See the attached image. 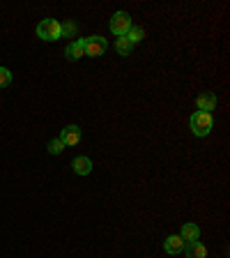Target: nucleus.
Here are the masks:
<instances>
[{"label":"nucleus","instance_id":"13","mask_svg":"<svg viewBox=\"0 0 230 258\" xmlns=\"http://www.w3.org/2000/svg\"><path fill=\"white\" fill-rule=\"evenodd\" d=\"M131 46H134V44L129 42L127 37H118V44H115V48H118V53H120V55H129Z\"/></svg>","mask_w":230,"mask_h":258},{"label":"nucleus","instance_id":"15","mask_svg":"<svg viewBox=\"0 0 230 258\" xmlns=\"http://www.w3.org/2000/svg\"><path fill=\"white\" fill-rule=\"evenodd\" d=\"M62 150H64V145H62V141L60 139H55V141L48 143V152H51V155H60Z\"/></svg>","mask_w":230,"mask_h":258},{"label":"nucleus","instance_id":"14","mask_svg":"<svg viewBox=\"0 0 230 258\" xmlns=\"http://www.w3.org/2000/svg\"><path fill=\"white\" fill-rule=\"evenodd\" d=\"M12 83V72L7 67H0V88H7Z\"/></svg>","mask_w":230,"mask_h":258},{"label":"nucleus","instance_id":"2","mask_svg":"<svg viewBox=\"0 0 230 258\" xmlns=\"http://www.w3.org/2000/svg\"><path fill=\"white\" fill-rule=\"evenodd\" d=\"M37 37L44 42H58L60 39V21L55 19H44L37 26Z\"/></svg>","mask_w":230,"mask_h":258},{"label":"nucleus","instance_id":"12","mask_svg":"<svg viewBox=\"0 0 230 258\" xmlns=\"http://www.w3.org/2000/svg\"><path fill=\"white\" fill-rule=\"evenodd\" d=\"M124 37H127L131 44H138L140 39L145 37V30H143V28H136V26H131V30H129L127 35H124Z\"/></svg>","mask_w":230,"mask_h":258},{"label":"nucleus","instance_id":"7","mask_svg":"<svg viewBox=\"0 0 230 258\" xmlns=\"http://www.w3.org/2000/svg\"><path fill=\"white\" fill-rule=\"evenodd\" d=\"M182 253L187 258H207V249H205V244H200V240L187 242V247H184Z\"/></svg>","mask_w":230,"mask_h":258},{"label":"nucleus","instance_id":"9","mask_svg":"<svg viewBox=\"0 0 230 258\" xmlns=\"http://www.w3.org/2000/svg\"><path fill=\"white\" fill-rule=\"evenodd\" d=\"M64 53H67V58H71V60H81L83 55H86V46H83V39H76V42H71L69 46L64 48Z\"/></svg>","mask_w":230,"mask_h":258},{"label":"nucleus","instance_id":"1","mask_svg":"<svg viewBox=\"0 0 230 258\" xmlns=\"http://www.w3.org/2000/svg\"><path fill=\"white\" fill-rule=\"evenodd\" d=\"M189 127H191L193 136L203 139V136H207L209 132H212V127H214V115H212V113H205V111H196L191 115V120H189Z\"/></svg>","mask_w":230,"mask_h":258},{"label":"nucleus","instance_id":"5","mask_svg":"<svg viewBox=\"0 0 230 258\" xmlns=\"http://www.w3.org/2000/svg\"><path fill=\"white\" fill-rule=\"evenodd\" d=\"M60 141H62L64 148H71V145H76L81 141V129L76 127V124H67V127L60 132Z\"/></svg>","mask_w":230,"mask_h":258},{"label":"nucleus","instance_id":"8","mask_svg":"<svg viewBox=\"0 0 230 258\" xmlns=\"http://www.w3.org/2000/svg\"><path fill=\"white\" fill-rule=\"evenodd\" d=\"M196 106H198V111L212 113L216 108V97L212 95V92H205V95H200L198 99H196Z\"/></svg>","mask_w":230,"mask_h":258},{"label":"nucleus","instance_id":"4","mask_svg":"<svg viewBox=\"0 0 230 258\" xmlns=\"http://www.w3.org/2000/svg\"><path fill=\"white\" fill-rule=\"evenodd\" d=\"M129 30H131V16L127 12H115L111 19V32L118 37H124Z\"/></svg>","mask_w":230,"mask_h":258},{"label":"nucleus","instance_id":"11","mask_svg":"<svg viewBox=\"0 0 230 258\" xmlns=\"http://www.w3.org/2000/svg\"><path fill=\"white\" fill-rule=\"evenodd\" d=\"M180 237H182L184 242H196V240H200V228L196 224H184Z\"/></svg>","mask_w":230,"mask_h":258},{"label":"nucleus","instance_id":"3","mask_svg":"<svg viewBox=\"0 0 230 258\" xmlns=\"http://www.w3.org/2000/svg\"><path fill=\"white\" fill-rule=\"evenodd\" d=\"M83 46H86V55H88V58H99V55L106 53L108 42L104 37H99V35H92V37L83 39Z\"/></svg>","mask_w":230,"mask_h":258},{"label":"nucleus","instance_id":"6","mask_svg":"<svg viewBox=\"0 0 230 258\" xmlns=\"http://www.w3.org/2000/svg\"><path fill=\"white\" fill-rule=\"evenodd\" d=\"M184 247H187V242H184L180 235H168L166 240H164V251L171 253V256H175V253H182Z\"/></svg>","mask_w":230,"mask_h":258},{"label":"nucleus","instance_id":"10","mask_svg":"<svg viewBox=\"0 0 230 258\" xmlns=\"http://www.w3.org/2000/svg\"><path fill=\"white\" fill-rule=\"evenodd\" d=\"M71 166H74V173H76V175H88V173L92 171V161L88 159V157H76Z\"/></svg>","mask_w":230,"mask_h":258}]
</instances>
